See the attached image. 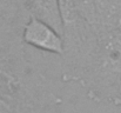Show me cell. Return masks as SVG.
<instances>
[{
    "mask_svg": "<svg viewBox=\"0 0 121 113\" xmlns=\"http://www.w3.org/2000/svg\"><path fill=\"white\" fill-rule=\"evenodd\" d=\"M73 6L77 15H80L89 24H94L98 20L96 7L93 0H73Z\"/></svg>",
    "mask_w": 121,
    "mask_h": 113,
    "instance_id": "277c9868",
    "label": "cell"
},
{
    "mask_svg": "<svg viewBox=\"0 0 121 113\" xmlns=\"http://www.w3.org/2000/svg\"><path fill=\"white\" fill-rule=\"evenodd\" d=\"M24 41L38 50L54 54L64 53V39L52 26L37 17H32L24 28Z\"/></svg>",
    "mask_w": 121,
    "mask_h": 113,
    "instance_id": "6da1fadb",
    "label": "cell"
},
{
    "mask_svg": "<svg viewBox=\"0 0 121 113\" xmlns=\"http://www.w3.org/2000/svg\"><path fill=\"white\" fill-rule=\"evenodd\" d=\"M119 34H120V37H121V21H120V24H119Z\"/></svg>",
    "mask_w": 121,
    "mask_h": 113,
    "instance_id": "52a82bcc",
    "label": "cell"
},
{
    "mask_svg": "<svg viewBox=\"0 0 121 113\" xmlns=\"http://www.w3.org/2000/svg\"><path fill=\"white\" fill-rule=\"evenodd\" d=\"M21 0H0V6H11L14 4H18Z\"/></svg>",
    "mask_w": 121,
    "mask_h": 113,
    "instance_id": "8992f818",
    "label": "cell"
},
{
    "mask_svg": "<svg viewBox=\"0 0 121 113\" xmlns=\"http://www.w3.org/2000/svg\"><path fill=\"white\" fill-rule=\"evenodd\" d=\"M61 19L64 23V26L73 25L77 20V13L73 6V0H58Z\"/></svg>",
    "mask_w": 121,
    "mask_h": 113,
    "instance_id": "5b68a950",
    "label": "cell"
},
{
    "mask_svg": "<svg viewBox=\"0 0 121 113\" xmlns=\"http://www.w3.org/2000/svg\"><path fill=\"white\" fill-rule=\"evenodd\" d=\"M34 17L52 26L61 36L64 34V23L60 14L58 0H30Z\"/></svg>",
    "mask_w": 121,
    "mask_h": 113,
    "instance_id": "7a4b0ae2",
    "label": "cell"
},
{
    "mask_svg": "<svg viewBox=\"0 0 121 113\" xmlns=\"http://www.w3.org/2000/svg\"><path fill=\"white\" fill-rule=\"evenodd\" d=\"M98 19L108 25H119L121 21V0H98L95 2Z\"/></svg>",
    "mask_w": 121,
    "mask_h": 113,
    "instance_id": "3957f363",
    "label": "cell"
}]
</instances>
